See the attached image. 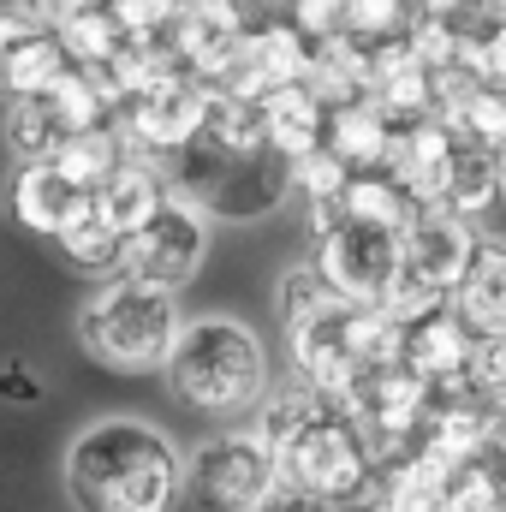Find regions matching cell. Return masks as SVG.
<instances>
[{"label": "cell", "mask_w": 506, "mask_h": 512, "mask_svg": "<svg viewBox=\"0 0 506 512\" xmlns=\"http://www.w3.org/2000/svg\"><path fill=\"white\" fill-rule=\"evenodd\" d=\"M66 495L78 512H179L185 453L137 417H102L66 447Z\"/></svg>", "instance_id": "1"}, {"label": "cell", "mask_w": 506, "mask_h": 512, "mask_svg": "<svg viewBox=\"0 0 506 512\" xmlns=\"http://www.w3.org/2000/svg\"><path fill=\"white\" fill-rule=\"evenodd\" d=\"M167 387L209 417H239L251 411L268 387V358L245 322L233 316H203L179 334L173 358H167Z\"/></svg>", "instance_id": "2"}, {"label": "cell", "mask_w": 506, "mask_h": 512, "mask_svg": "<svg viewBox=\"0 0 506 512\" xmlns=\"http://www.w3.org/2000/svg\"><path fill=\"white\" fill-rule=\"evenodd\" d=\"M78 334H84V346H90V358H96L102 370L149 376V370H167V358H173L185 322H179L173 292L120 274V280H108V286L90 298Z\"/></svg>", "instance_id": "3"}, {"label": "cell", "mask_w": 506, "mask_h": 512, "mask_svg": "<svg viewBox=\"0 0 506 512\" xmlns=\"http://www.w3.org/2000/svg\"><path fill=\"white\" fill-rule=\"evenodd\" d=\"M280 447V483L316 495V501H334V507H352L358 495H370V477H376V441L370 429L340 411L334 399L322 411H310Z\"/></svg>", "instance_id": "4"}, {"label": "cell", "mask_w": 506, "mask_h": 512, "mask_svg": "<svg viewBox=\"0 0 506 512\" xmlns=\"http://www.w3.org/2000/svg\"><path fill=\"white\" fill-rule=\"evenodd\" d=\"M471 251H477L471 221H465L459 209H447V203H429V209L405 227V262H399V280L387 286L381 304H387L399 322H411V316L447 304V298L459 292L465 268H471Z\"/></svg>", "instance_id": "5"}, {"label": "cell", "mask_w": 506, "mask_h": 512, "mask_svg": "<svg viewBox=\"0 0 506 512\" xmlns=\"http://www.w3.org/2000/svg\"><path fill=\"white\" fill-rule=\"evenodd\" d=\"M185 483H191V501L209 512H262L268 495L280 489V447L268 429L262 435L227 429L185 459Z\"/></svg>", "instance_id": "6"}, {"label": "cell", "mask_w": 506, "mask_h": 512, "mask_svg": "<svg viewBox=\"0 0 506 512\" xmlns=\"http://www.w3.org/2000/svg\"><path fill=\"white\" fill-rule=\"evenodd\" d=\"M203 251H209V215H203V203L185 197V191H167V203L126 239L120 274L143 280V286H161V292H179V286L197 280Z\"/></svg>", "instance_id": "7"}, {"label": "cell", "mask_w": 506, "mask_h": 512, "mask_svg": "<svg viewBox=\"0 0 506 512\" xmlns=\"http://www.w3.org/2000/svg\"><path fill=\"white\" fill-rule=\"evenodd\" d=\"M203 114H209V84L179 66L161 84L126 96L120 114H114V126H120L131 155H149L155 161V155H179L185 143H197L203 137Z\"/></svg>", "instance_id": "8"}, {"label": "cell", "mask_w": 506, "mask_h": 512, "mask_svg": "<svg viewBox=\"0 0 506 512\" xmlns=\"http://www.w3.org/2000/svg\"><path fill=\"white\" fill-rule=\"evenodd\" d=\"M399 262H405V233L364 227L346 215L328 233H316V268L346 304H381L387 286L399 280Z\"/></svg>", "instance_id": "9"}, {"label": "cell", "mask_w": 506, "mask_h": 512, "mask_svg": "<svg viewBox=\"0 0 506 512\" xmlns=\"http://www.w3.org/2000/svg\"><path fill=\"white\" fill-rule=\"evenodd\" d=\"M6 215H12L24 233L60 245V233L90 215V191H84L78 179H66L60 161H18L12 179H6Z\"/></svg>", "instance_id": "10"}, {"label": "cell", "mask_w": 506, "mask_h": 512, "mask_svg": "<svg viewBox=\"0 0 506 512\" xmlns=\"http://www.w3.org/2000/svg\"><path fill=\"white\" fill-rule=\"evenodd\" d=\"M245 30H251V18H245L239 0H185L173 12V24H167V48L179 54L185 72L215 78V66L239 48Z\"/></svg>", "instance_id": "11"}, {"label": "cell", "mask_w": 506, "mask_h": 512, "mask_svg": "<svg viewBox=\"0 0 506 512\" xmlns=\"http://www.w3.org/2000/svg\"><path fill=\"white\" fill-rule=\"evenodd\" d=\"M471 346H477V334L465 328V316H459L453 298H447V304H435V310H423V316L405 322V352H399V358H405L417 376H429L435 393H441V387H465Z\"/></svg>", "instance_id": "12"}, {"label": "cell", "mask_w": 506, "mask_h": 512, "mask_svg": "<svg viewBox=\"0 0 506 512\" xmlns=\"http://www.w3.org/2000/svg\"><path fill=\"white\" fill-rule=\"evenodd\" d=\"M167 191H173V185L155 173V161H149V155H126V161H120V167L90 191V209H96L120 239H131V233H137V227L167 203Z\"/></svg>", "instance_id": "13"}, {"label": "cell", "mask_w": 506, "mask_h": 512, "mask_svg": "<svg viewBox=\"0 0 506 512\" xmlns=\"http://www.w3.org/2000/svg\"><path fill=\"white\" fill-rule=\"evenodd\" d=\"M340 215L346 221H364V227H387V233H405L429 203L393 173V167H358L346 185H340Z\"/></svg>", "instance_id": "14"}, {"label": "cell", "mask_w": 506, "mask_h": 512, "mask_svg": "<svg viewBox=\"0 0 506 512\" xmlns=\"http://www.w3.org/2000/svg\"><path fill=\"white\" fill-rule=\"evenodd\" d=\"M322 131H328V102H322L310 84H280V90L262 96V137H268V155L298 161V155L322 149Z\"/></svg>", "instance_id": "15"}, {"label": "cell", "mask_w": 506, "mask_h": 512, "mask_svg": "<svg viewBox=\"0 0 506 512\" xmlns=\"http://www.w3.org/2000/svg\"><path fill=\"white\" fill-rule=\"evenodd\" d=\"M453 310L465 316V328L477 340L506 334V245L501 239H477L471 268H465V280L453 292Z\"/></svg>", "instance_id": "16"}, {"label": "cell", "mask_w": 506, "mask_h": 512, "mask_svg": "<svg viewBox=\"0 0 506 512\" xmlns=\"http://www.w3.org/2000/svg\"><path fill=\"white\" fill-rule=\"evenodd\" d=\"M393 137L399 126L381 114L370 96H358V102H334L328 108V131H322V143L358 173V167H387L393 161Z\"/></svg>", "instance_id": "17"}, {"label": "cell", "mask_w": 506, "mask_h": 512, "mask_svg": "<svg viewBox=\"0 0 506 512\" xmlns=\"http://www.w3.org/2000/svg\"><path fill=\"white\" fill-rule=\"evenodd\" d=\"M447 209H459L465 221L501 209V149H483L471 137H459L453 161H447V191H441Z\"/></svg>", "instance_id": "18"}, {"label": "cell", "mask_w": 506, "mask_h": 512, "mask_svg": "<svg viewBox=\"0 0 506 512\" xmlns=\"http://www.w3.org/2000/svg\"><path fill=\"white\" fill-rule=\"evenodd\" d=\"M66 137H72V126L60 120L54 96H18V102H6V149H12V161H54Z\"/></svg>", "instance_id": "19"}, {"label": "cell", "mask_w": 506, "mask_h": 512, "mask_svg": "<svg viewBox=\"0 0 506 512\" xmlns=\"http://www.w3.org/2000/svg\"><path fill=\"white\" fill-rule=\"evenodd\" d=\"M203 143H215L221 155H262V102L256 96H233V90H209V114H203Z\"/></svg>", "instance_id": "20"}, {"label": "cell", "mask_w": 506, "mask_h": 512, "mask_svg": "<svg viewBox=\"0 0 506 512\" xmlns=\"http://www.w3.org/2000/svg\"><path fill=\"white\" fill-rule=\"evenodd\" d=\"M54 30L66 36L72 66H90V72L114 66V60H120V48L131 42V30L120 24V12H114V6H90V12H78V18H66V24H54Z\"/></svg>", "instance_id": "21"}, {"label": "cell", "mask_w": 506, "mask_h": 512, "mask_svg": "<svg viewBox=\"0 0 506 512\" xmlns=\"http://www.w3.org/2000/svg\"><path fill=\"white\" fill-rule=\"evenodd\" d=\"M131 149H126V137H120V126H96V131H72L66 143H60V173L66 179H78L84 191H96L120 161H126Z\"/></svg>", "instance_id": "22"}, {"label": "cell", "mask_w": 506, "mask_h": 512, "mask_svg": "<svg viewBox=\"0 0 506 512\" xmlns=\"http://www.w3.org/2000/svg\"><path fill=\"white\" fill-rule=\"evenodd\" d=\"M60 251H66V262L78 268V274H120V256H126V239L90 209L84 221H72L66 233H60Z\"/></svg>", "instance_id": "23"}, {"label": "cell", "mask_w": 506, "mask_h": 512, "mask_svg": "<svg viewBox=\"0 0 506 512\" xmlns=\"http://www.w3.org/2000/svg\"><path fill=\"white\" fill-rule=\"evenodd\" d=\"M417 6H423V0H352V24H346V36H352V42H364V48L411 42Z\"/></svg>", "instance_id": "24"}, {"label": "cell", "mask_w": 506, "mask_h": 512, "mask_svg": "<svg viewBox=\"0 0 506 512\" xmlns=\"http://www.w3.org/2000/svg\"><path fill=\"white\" fill-rule=\"evenodd\" d=\"M447 120H453L459 137H471V143H483V149H506V90H495V84L465 90V96L447 108Z\"/></svg>", "instance_id": "25"}, {"label": "cell", "mask_w": 506, "mask_h": 512, "mask_svg": "<svg viewBox=\"0 0 506 512\" xmlns=\"http://www.w3.org/2000/svg\"><path fill=\"white\" fill-rule=\"evenodd\" d=\"M286 173H292V185L310 197V203H334L340 197V185L352 179V167L322 143V149H310V155H298V161H286Z\"/></svg>", "instance_id": "26"}, {"label": "cell", "mask_w": 506, "mask_h": 512, "mask_svg": "<svg viewBox=\"0 0 506 512\" xmlns=\"http://www.w3.org/2000/svg\"><path fill=\"white\" fill-rule=\"evenodd\" d=\"M334 304H346V298L322 280V268H292V274L280 280V316H286V322L322 316V310H334Z\"/></svg>", "instance_id": "27"}, {"label": "cell", "mask_w": 506, "mask_h": 512, "mask_svg": "<svg viewBox=\"0 0 506 512\" xmlns=\"http://www.w3.org/2000/svg\"><path fill=\"white\" fill-rule=\"evenodd\" d=\"M286 18H292L310 42H328V36H346L352 0H286Z\"/></svg>", "instance_id": "28"}, {"label": "cell", "mask_w": 506, "mask_h": 512, "mask_svg": "<svg viewBox=\"0 0 506 512\" xmlns=\"http://www.w3.org/2000/svg\"><path fill=\"white\" fill-rule=\"evenodd\" d=\"M465 387H471L477 399H489V393H506V334H489V340H477V346H471Z\"/></svg>", "instance_id": "29"}, {"label": "cell", "mask_w": 506, "mask_h": 512, "mask_svg": "<svg viewBox=\"0 0 506 512\" xmlns=\"http://www.w3.org/2000/svg\"><path fill=\"white\" fill-rule=\"evenodd\" d=\"M108 6L120 12V24H126L131 36H167L173 12H179L185 0H108Z\"/></svg>", "instance_id": "30"}, {"label": "cell", "mask_w": 506, "mask_h": 512, "mask_svg": "<svg viewBox=\"0 0 506 512\" xmlns=\"http://www.w3.org/2000/svg\"><path fill=\"white\" fill-rule=\"evenodd\" d=\"M36 24H48V18H36L24 0L18 6H0V78H6V66H12V54L24 48V36L36 30Z\"/></svg>", "instance_id": "31"}, {"label": "cell", "mask_w": 506, "mask_h": 512, "mask_svg": "<svg viewBox=\"0 0 506 512\" xmlns=\"http://www.w3.org/2000/svg\"><path fill=\"white\" fill-rule=\"evenodd\" d=\"M262 512H340V507H334V501H316V495H304V489H292V483H280Z\"/></svg>", "instance_id": "32"}, {"label": "cell", "mask_w": 506, "mask_h": 512, "mask_svg": "<svg viewBox=\"0 0 506 512\" xmlns=\"http://www.w3.org/2000/svg\"><path fill=\"white\" fill-rule=\"evenodd\" d=\"M483 441L495 453H506V393H489L483 399Z\"/></svg>", "instance_id": "33"}, {"label": "cell", "mask_w": 506, "mask_h": 512, "mask_svg": "<svg viewBox=\"0 0 506 512\" xmlns=\"http://www.w3.org/2000/svg\"><path fill=\"white\" fill-rule=\"evenodd\" d=\"M36 18H48V24H66V18H78V12H90V6H108V0H24Z\"/></svg>", "instance_id": "34"}, {"label": "cell", "mask_w": 506, "mask_h": 512, "mask_svg": "<svg viewBox=\"0 0 506 512\" xmlns=\"http://www.w3.org/2000/svg\"><path fill=\"white\" fill-rule=\"evenodd\" d=\"M0 399H24V405H30V399H42V382H36L30 370L6 364V370H0Z\"/></svg>", "instance_id": "35"}, {"label": "cell", "mask_w": 506, "mask_h": 512, "mask_svg": "<svg viewBox=\"0 0 506 512\" xmlns=\"http://www.w3.org/2000/svg\"><path fill=\"white\" fill-rule=\"evenodd\" d=\"M489 512H506V489H501V495H495V507H489Z\"/></svg>", "instance_id": "36"}, {"label": "cell", "mask_w": 506, "mask_h": 512, "mask_svg": "<svg viewBox=\"0 0 506 512\" xmlns=\"http://www.w3.org/2000/svg\"><path fill=\"white\" fill-rule=\"evenodd\" d=\"M501 6H506V0H501Z\"/></svg>", "instance_id": "37"}]
</instances>
